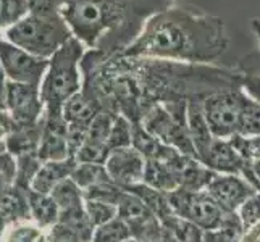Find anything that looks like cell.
<instances>
[{
	"mask_svg": "<svg viewBox=\"0 0 260 242\" xmlns=\"http://www.w3.org/2000/svg\"><path fill=\"white\" fill-rule=\"evenodd\" d=\"M228 47L218 16L168 7L146 21L139 36L118 55L207 65Z\"/></svg>",
	"mask_w": 260,
	"mask_h": 242,
	"instance_id": "obj_1",
	"label": "cell"
},
{
	"mask_svg": "<svg viewBox=\"0 0 260 242\" xmlns=\"http://www.w3.org/2000/svg\"><path fill=\"white\" fill-rule=\"evenodd\" d=\"M170 0H60V13L75 38L105 58L121 53L146 21Z\"/></svg>",
	"mask_w": 260,
	"mask_h": 242,
	"instance_id": "obj_2",
	"label": "cell"
},
{
	"mask_svg": "<svg viewBox=\"0 0 260 242\" xmlns=\"http://www.w3.org/2000/svg\"><path fill=\"white\" fill-rule=\"evenodd\" d=\"M84 49L73 36L50 57L47 73L41 84V97L46 110L58 112L63 109L68 98L81 92Z\"/></svg>",
	"mask_w": 260,
	"mask_h": 242,
	"instance_id": "obj_3",
	"label": "cell"
},
{
	"mask_svg": "<svg viewBox=\"0 0 260 242\" xmlns=\"http://www.w3.org/2000/svg\"><path fill=\"white\" fill-rule=\"evenodd\" d=\"M8 42L41 58H50L63 44L73 38L60 8L29 12L7 32Z\"/></svg>",
	"mask_w": 260,
	"mask_h": 242,
	"instance_id": "obj_4",
	"label": "cell"
},
{
	"mask_svg": "<svg viewBox=\"0 0 260 242\" xmlns=\"http://www.w3.org/2000/svg\"><path fill=\"white\" fill-rule=\"evenodd\" d=\"M186 107L187 100L155 103L142 115L139 123L149 134H152L160 142H164L165 146L173 147L181 154L196 157V150L189 137V129H187Z\"/></svg>",
	"mask_w": 260,
	"mask_h": 242,
	"instance_id": "obj_5",
	"label": "cell"
},
{
	"mask_svg": "<svg viewBox=\"0 0 260 242\" xmlns=\"http://www.w3.org/2000/svg\"><path fill=\"white\" fill-rule=\"evenodd\" d=\"M175 215L194 223L204 232L218 229L225 223L230 212H225L209 195L207 191L176 189L168 194Z\"/></svg>",
	"mask_w": 260,
	"mask_h": 242,
	"instance_id": "obj_6",
	"label": "cell"
},
{
	"mask_svg": "<svg viewBox=\"0 0 260 242\" xmlns=\"http://www.w3.org/2000/svg\"><path fill=\"white\" fill-rule=\"evenodd\" d=\"M241 87L209 94L202 98L205 120L217 139H231L239 134L241 124Z\"/></svg>",
	"mask_w": 260,
	"mask_h": 242,
	"instance_id": "obj_7",
	"label": "cell"
},
{
	"mask_svg": "<svg viewBox=\"0 0 260 242\" xmlns=\"http://www.w3.org/2000/svg\"><path fill=\"white\" fill-rule=\"evenodd\" d=\"M50 58H41L8 41H0V63L7 79L41 87Z\"/></svg>",
	"mask_w": 260,
	"mask_h": 242,
	"instance_id": "obj_8",
	"label": "cell"
},
{
	"mask_svg": "<svg viewBox=\"0 0 260 242\" xmlns=\"http://www.w3.org/2000/svg\"><path fill=\"white\" fill-rule=\"evenodd\" d=\"M5 110L10 113L18 126L39 123L46 115V105H44L41 97V87L7 79Z\"/></svg>",
	"mask_w": 260,
	"mask_h": 242,
	"instance_id": "obj_9",
	"label": "cell"
},
{
	"mask_svg": "<svg viewBox=\"0 0 260 242\" xmlns=\"http://www.w3.org/2000/svg\"><path fill=\"white\" fill-rule=\"evenodd\" d=\"M118 217L126 223L131 236L139 242H157L164 225L136 195L124 191L118 202Z\"/></svg>",
	"mask_w": 260,
	"mask_h": 242,
	"instance_id": "obj_10",
	"label": "cell"
},
{
	"mask_svg": "<svg viewBox=\"0 0 260 242\" xmlns=\"http://www.w3.org/2000/svg\"><path fill=\"white\" fill-rule=\"evenodd\" d=\"M205 191L225 212L236 213L241 205L258 189L243 176L215 173Z\"/></svg>",
	"mask_w": 260,
	"mask_h": 242,
	"instance_id": "obj_11",
	"label": "cell"
},
{
	"mask_svg": "<svg viewBox=\"0 0 260 242\" xmlns=\"http://www.w3.org/2000/svg\"><path fill=\"white\" fill-rule=\"evenodd\" d=\"M202 163L215 173L243 176L260 191L249 161L239 154L238 149L233 146V142L230 139H215Z\"/></svg>",
	"mask_w": 260,
	"mask_h": 242,
	"instance_id": "obj_12",
	"label": "cell"
},
{
	"mask_svg": "<svg viewBox=\"0 0 260 242\" xmlns=\"http://www.w3.org/2000/svg\"><path fill=\"white\" fill-rule=\"evenodd\" d=\"M105 168L112 181L124 191L144 181L146 158L134 147L112 150L105 161Z\"/></svg>",
	"mask_w": 260,
	"mask_h": 242,
	"instance_id": "obj_13",
	"label": "cell"
},
{
	"mask_svg": "<svg viewBox=\"0 0 260 242\" xmlns=\"http://www.w3.org/2000/svg\"><path fill=\"white\" fill-rule=\"evenodd\" d=\"M38 155L42 161H60L70 157L68 149V123L61 110L44 115V132Z\"/></svg>",
	"mask_w": 260,
	"mask_h": 242,
	"instance_id": "obj_14",
	"label": "cell"
},
{
	"mask_svg": "<svg viewBox=\"0 0 260 242\" xmlns=\"http://www.w3.org/2000/svg\"><path fill=\"white\" fill-rule=\"evenodd\" d=\"M187 115V129H189V137L192 142V147L196 150V157L201 161L207 157L209 150L217 139L205 120L204 109H202V98H189L186 107Z\"/></svg>",
	"mask_w": 260,
	"mask_h": 242,
	"instance_id": "obj_15",
	"label": "cell"
},
{
	"mask_svg": "<svg viewBox=\"0 0 260 242\" xmlns=\"http://www.w3.org/2000/svg\"><path fill=\"white\" fill-rule=\"evenodd\" d=\"M75 166H76L75 158H67L60 161H44L39 171L36 173L32 179L31 191L41 194H50L61 181L71 178Z\"/></svg>",
	"mask_w": 260,
	"mask_h": 242,
	"instance_id": "obj_16",
	"label": "cell"
},
{
	"mask_svg": "<svg viewBox=\"0 0 260 242\" xmlns=\"http://www.w3.org/2000/svg\"><path fill=\"white\" fill-rule=\"evenodd\" d=\"M44 132V118L28 126H16L5 139L7 152L10 155L21 157L28 154H38Z\"/></svg>",
	"mask_w": 260,
	"mask_h": 242,
	"instance_id": "obj_17",
	"label": "cell"
},
{
	"mask_svg": "<svg viewBox=\"0 0 260 242\" xmlns=\"http://www.w3.org/2000/svg\"><path fill=\"white\" fill-rule=\"evenodd\" d=\"M173 152L165 160H146V171H144V181L142 183H146L147 186L154 187L157 191H162L165 194L179 189L178 176L173 166L168 161L170 157L173 155Z\"/></svg>",
	"mask_w": 260,
	"mask_h": 242,
	"instance_id": "obj_18",
	"label": "cell"
},
{
	"mask_svg": "<svg viewBox=\"0 0 260 242\" xmlns=\"http://www.w3.org/2000/svg\"><path fill=\"white\" fill-rule=\"evenodd\" d=\"M101 110L102 109L94 98L81 89V92L75 94L65 102L61 113H63V118L68 124H86L89 126L94 116Z\"/></svg>",
	"mask_w": 260,
	"mask_h": 242,
	"instance_id": "obj_19",
	"label": "cell"
},
{
	"mask_svg": "<svg viewBox=\"0 0 260 242\" xmlns=\"http://www.w3.org/2000/svg\"><path fill=\"white\" fill-rule=\"evenodd\" d=\"M124 191L136 195L138 199L144 203L162 223L175 215V212L172 209V203H170V199H168V194H165L162 191H157L154 187L147 186L146 183L134 184Z\"/></svg>",
	"mask_w": 260,
	"mask_h": 242,
	"instance_id": "obj_20",
	"label": "cell"
},
{
	"mask_svg": "<svg viewBox=\"0 0 260 242\" xmlns=\"http://www.w3.org/2000/svg\"><path fill=\"white\" fill-rule=\"evenodd\" d=\"M29 191L16 184L0 199V215L7 223L31 220L29 213Z\"/></svg>",
	"mask_w": 260,
	"mask_h": 242,
	"instance_id": "obj_21",
	"label": "cell"
},
{
	"mask_svg": "<svg viewBox=\"0 0 260 242\" xmlns=\"http://www.w3.org/2000/svg\"><path fill=\"white\" fill-rule=\"evenodd\" d=\"M29 213L31 220L47 231L60 220V209L50 194L29 191Z\"/></svg>",
	"mask_w": 260,
	"mask_h": 242,
	"instance_id": "obj_22",
	"label": "cell"
},
{
	"mask_svg": "<svg viewBox=\"0 0 260 242\" xmlns=\"http://www.w3.org/2000/svg\"><path fill=\"white\" fill-rule=\"evenodd\" d=\"M0 242H49V231L32 220H20L8 223Z\"/></svg>",
	"mask_w": 260,
	"mask_h": 242,
	"instance_id": "obj_23",
	"label": "cell"
},
{
	"mask_svg": "<svg viewBox=\"0 0 260 242\" xmlns=\"http://www.w3.org/2000/svg\"><path fill=\"white\" fill-rule=\"evenodd\" d=\"M50 195L58 205L60 212H68V210L84 207V191L71 178L61 181L50 192Z\"/></svg>",
	"mask_w": 260,
	"mask_h": 242,
	"instance_id": "obj_24",
	"label": "cell"
},
{
	"mask_svg": "<svg viewBox=\"0 0 260 242\" xmlns=\"http://www.w3.org/2000/svg\"><path fill=\"white\" fill-rule=\"evenodd\" d=\"M71 179H73L83 191L89 189V187H92V186H99V184L112 181L109 173H107L105 165H101V163H76L73 173H71Z\"/></svg>",
	"mask_w": 260,
	"mask_h": 242,
	"instance_id": "obj_25",
	"label": "cell"
},
{
	"mask_svg": "<svg viewBox=\"0 0 260 242\" xmlns=\"http://www.w3.org/2000/svg\"><path fill=\"white\" fill-rule=\"evenodd\" d=\"M243 91V89H241ZM241 124L239 134L246 137L260 136V103L250 98L244 91L241 94Z\"/></svg>",
	"mask_w": 260,
	"mask_h": 242,
	"instance_id": "obj_26",
	"label": "cell"
},
{
	"mask_svg": "<svg viewBox=\"0 0 260 242\" xmlns=\"http://www.w3.org/2000/svg\"><path fill=\"white\" fill-rule=\"evenodd\" d=\"M162 225L176 242H205V232L194 223L178 217V215L170 217Z\"/></svg>",
	"mask_w": 260,
	"mask_h": 242,
	"instance_id": "obj_27",
	"label": "cell"
},
{
	"mask_svg": "<svg viewBox=\"0 0 260 242\" xmlns=\"http://www.w3.org/2000/svg\"><path fill=\"white\" fill-rule=\"evenodd\" d=\"M107 147H109L110 152L133 147V121L128 120L124 115H116L109 139H107Z\"/></svg>",
	"mask_w": 260,
	"mask_h": 242,
	"instance_id": "obj_28",
	"label": "cell"
},
{
	"mask_svg": "<svg viewBox=\"0 0 260 242\" xmlns=\"http://www.w3.org/2000/svg\"><path fill=\"white\" fill-rule=\"evenodd\" d=\"M129 237L133 236L128 225L120 217H116L105 225L95 228L91 242H123Z\"/></svg>",
	"mask_w": 260,
	"mask_h": 242,
	"instance_id": "obj_29",
	"label": "cell"
},
{
	"mask_svg": "<svg viewBox=\"0 0 260 242\" xmlns=\"http://www.w3.org/2000/svg\"><path fill=\"white\" fill-rule=\"evenodd\" d=\"M16 181L15 184L23 189H31V183L36 176V173L39 171L41 165L44 161L39 158L38 154H28L16 157Z\"/></svg>",
	"mask_w": 260,
	"mask_h": 242,
	"instance_id": "obj_30",
	"label": "cell"
},
{
	"mask_svg": "<svg viewBox=\"0 0 260 242\" xmlns=\"http://www.w3.org/2000/svg\"><path fill=\"white\" fill-rule=\"evenodd\" d=\"M84 209L89 220H91L92 226L99 228L109 223L110 220L118 217V207L109 202H101V200H84Z\"/></svg>",
	"mask_w": 260,
	"mask_h": 242,
	"instance_id": "obj_31",
	"label": "cell"
},
{
	"mask_svg": "<svg viewBox=\"0 0 260 242\" xmlns=\"http://www.w3.org/2000/svg\"><path fill=\"white\" fill-rule=\"evenodd\" d=\"M29 12L28 0H0V28L21 21Z\"/></svg>",
	"mask_w": 260,
	"mask_h": 242,
	"instance_id": "obj_32",
	"label": "cell"
},
{
	"mask_svg": "<svg viewBox=\"0 0 260 242\" xmlns=\"http://www.w3.org/2000/svg\"><path fill=\"white\" fill-rule=\"evenodd\" d=\"M110 155V150L104 142H95L91 139H86V142L76 152L75 160L76 163H101L105 165L107 158Z\"/></svg>",
	"mask_w": 260,
	"mask_h": 242,
	"instance_id": "obj_33",
	"label": "cell"
},
{
	"mask_svg": "<svg viewBox=\"0 0 260 242\" xmlns=\"http://www.w3.org/2000/svg\"><path fill=\"white\" fill-rule=\"evenodd\" d=\"M236 213L241 220V225H243L244 231L258 225L260 223V191H257L254 195H250L249 199L241 205Z\"/></svg>",
	"mask_w": 260,
	"mask_h": 242,
	"instance_id": "obj_34",
	"label": "cell"
},
{
	"mask_svg": "<svg viewBox=\"0 0 260 242\" xmlns=\"http://www.w3.org/2000/svg\"><path fill=\"white\" fill-rule=\"evenodd\" d=\"M16 181V160L13 155H0V199L12 189Z\"/></svg>",
	"mask_w": 260,
	"mask_h": 242,
	"instance_id": "obj_35",
	"label": "cell"
},
{
	"mask_svg": "<svg viewBox=\"0 0 260 242\" xmlns=\"http://www.w3.org/2000/svg\"><path fill=\"white\" fill-rule=\"evenodd\" d=\"M49 242H83V239L73 229L57 223L55 226L49 229Z\"/></svg>",
	"mask_w": 260,
	"mask_h": 242,
	"instance_id": "obj_36",
	"label": "cell"
},
{
	"mask_svg": "<svg viewBox=\"0 0 260 242\" xmlns=\"http://www.w3.org/2000/svg\"><path fill=\"white\" fill-rule=\"evenodd\" d=\"M241 89L255 102L260 103V75H246L241 78Z\"/></svg>",
	"mask_w": 260,
	"mask_h": 242,
	"instance_id": "obj_37",
	"label": "cell"
},
{
	"mask_svg": "<svg viewBox=\"0 0 260 242\" xmlns=\"http://www.w3.org/2000/svg\"><path fill=\"white\" fill-rule=\"evenodd\" d=\"M16 126L18 124L10 116V113L4 109H0V141H5L8 134H10Z\"/></svg>",
	"mask_w": 260,
	"mask_h": 242,
	"instance_id": "obj_38",
	"label": "cell"
},
{
	"mask_svg": "<svg viewBox=\"0 0 260 242\" xmlns=\"http://www.w3.org/2000/svg\"><path fill=\"white\" fill-rule=\"evenodd\" d=\"M5 84H7V76L2 68V63H0V109L4 110H5Z\"/></svg>",
	"mask_w": 260,
	"mask_h": 242,
	"instance_id": "obj_39",
	"label": "cell"
},
{
	"mask_svg": "<svg viewBox=\"0 0 260 242\" xmlns=\"http://www.w3.org/2000/svg\"><path fill=\"white\" fill-rule=\"evenodd\" d=\"M157 242H176L173 237H172V234L164 228V231H162V234L158 236V239H157Z\"/></svg>",
	"mask_w": 260,
	"mask_h": 242,
	"instance_id": "obj_40",
	"label": "cell"
},
{
	"mask_svg": "<svg viewBox=\"0 0 260 242\" xmlns=\"http://www.w3.org/2000/svg\"><path fill=\"white\" fill-rule=\"evenodd\" d=\"M7 154V146H5V141H0V155Z\"/></svg>",
	"mask_w": 260,
	"mask_h": 242,
	"instance_id": "obj_41",
	"label": "cell"
},
{
	"mask_svg": "<svg viewBox=\"0 0 260 242\" xmlns=\"http://www.w3.org/2000/svg\"><path fill=\"white\" fill-rule=\"evenodd\" d=\"M123 242H139L138 239H134V237H129V239H126V240H123Z\"/></svg>",
	"mask_w": 260,
	"mask_h": 242,
	"instance_id": "obj_42",
	"label": "cell"
},
{
	"mask_svg": "<svg viewBox=\"0 0 260 242\" xmlns=\"http://www.w3.org/2000/svg\"><path fill=\"white\" fill-rule=\"evenodd\" d=\"M170 2H173V0H170Z\"/></svg>",
	"mask_w": 260,
	"mask_h": 242,
	"instance_id": "obj_43",
	"label": "cell"
}]
</instances>
